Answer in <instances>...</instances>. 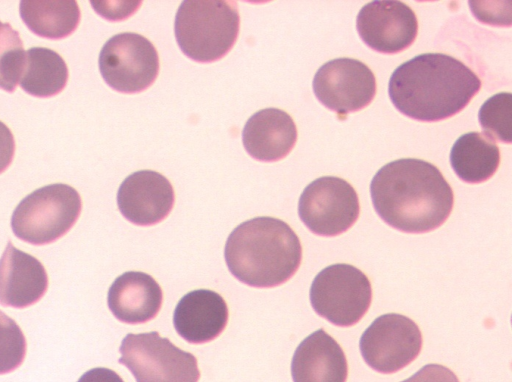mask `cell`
Segmentation results:
<instances>
[{
  "mask_svg": "<svg viewBox=\"0 0 512 382\" xmlns=\"http://www.w3.org/2000/svg\"><path fill=\"white\" fill-rule=\"evenodd\" d=\"M370 194L375 211L389 226L406 233H426L449 217L454 194L440 170L415 158L387 163L374 175Z\"/></svg>",
  "mask_w": 512,
  "mask_h": 382,
  "instance_id": "1",
  "label": "cell"
},
{
  "mask_svg": "<svg viewBox=\"0 0 512 382\" xmlns=\"http://www.w3.org/2000/svg\"><path fill=\"white\" fill-rule=\"evenodd\" d=\"M480 88V78L460 60L443 53H425L393 71L388 94L403 115L436 122L463 110Z\"/></svg>",
  "mask_w": 512,
  "mask_h": 382,
  "instance_id": "2",
  "label": "cell"
},
{
  "mask_svg": "<svg viewBox=\"0 0 512 382\" xmlns=\"http://www.w3.org/2000/svg\"><path fill=\"white\" fill-rule=\"evenodd\" d=\"M224 257L231 274L256 288H271L288 281L302 260L300 240L292 228L274 217H255L238 225L228 236Z\"/></svg>",
  "mask_w": 512,
  "mask_h": 382,
  "instance_id": "3",
  "label": "cell"
},
{
  "mask_svg": "<svg viewBox=\"0 0 512 382\" xmlns=\"http://www.w3.org/2000/svg\"><path fill=\"white\" fill-rule=\"evenodd\" d=\"M240 27L234 1H183L176 13L174 32L180 50L199 63L224 57L235 44Z\"/></svg>",
  "mask_w": 512,
  "mask_h": 382,
  "instance_id": "4",
  "label": "cell"
},
{
  "mask_svg": "<svg viewBox=\"0 0 512 382\" xmlns=\"http://www.w3.org/2000/svg\"><path fill=\"white\" fill-rule=\"evenodd\" d=\"M81 208V197L72 186L46 185L19 202L11 217V228L16 237L29 244H49L73 227Z\"/></svg>",
  "mask_w": 512,
  "mask_h": 382,
  "instance_id": "5",
  "label": "cell"
},
{
  "mask_svg": "<svg viewBox=\"0 0 512 382\" xmlns=\"http://www.w3.org/2000/svg\"><path fill=\"white\" fill-rule=\"evenodd\" d=\"M118 362L136 382H198L196 357L175 346L158 332L127 334L121 342Z\"/></svg>",
  "mask_w": 512,
  "mask_h": 382,
  "instance_id": "6",
  "label": "cell"
},
{
  "mask_svg": "<svg viewBox=\"0 0 512 382\" xmlns=\"http://www.w3.org/2000/svg\"><path fill=\"white\" fill-rule=\"evenodd\" d=\"M314 311L333 325L350 327L360 321L372 300L368 277L350 264L338 263L321 270L310 287Z\"/></svg>",
  "mask_w": 512,
  "mask_h": 382,
  "instance_id": "7",
  "label": "cell"
},
{
  "mask_svg": "<svg viewBox=\"0 0 512 382\" xmlns=\"http://www.w3.org/2000/svg\"><path fill=\"white\" fill-rule=\"evenodd\" d=\"M99 70L106 84L121 93H138L150 87L159 72L154 45L144 36L124 32L112 36L99 54Z\"/></svg>",
  "mask_w": 512,
  "mask_h": 382,
  "instance_id": "8",
  "label": "cell"
},
{
  "mask_svg": "<svg viewBox=\"0 0 512 382\" xmlns=\"http://www.w3.org/2000/svg\"><path fill=\"white\" fill-rule=\"evenodd\" d=\"M360 204L355 189L344 179L324 176L303 190L298 214L314 234L332 237L347 231L357 221Z\"/></svg>",
  "mask_w": 512,
  "mask_h": 382,
  "instance_id": "9",
  "label": "cell"
},
{
  "mask_svg": "<svg viewBox=\"0 0 512 382\" xmlns=\"http://www.w3.org/2000/svg\"><path fill=\"white\" fill-rule=\"evenodd\" d=\"M359 347L369 367L391 374L416 359L422 348V334L412 319L388 313L376 318L363 332Z\"/></svg>",
  "mask_w": 512,
  "mask_h": 382,
  "instance_id": "10",
  "label": "cell"
},
{
  "mask_svg": "<svg viewBox=\"0 0 512 382\" xmlns=\"http://www.w3.org/2000/svg\"><path fill=\"white\" fill-rule=\"evenodd\" d=\"M312 86L320 103L340 119L368 106L376 94L373 72L352 58H336L323 64L315 73Z\"/></svg>",
  "mask_w": 512,
  "mask_h": 382,
  "instance_id": "11",
  "label": "cell"
},
{
  "mask_svg": "<svg viewBox=\"0 0 512 382\" xmlns=\"http://www.w3.org/2000/svg\"><path fill=\"white\" fill-rule=\"evenodd\" d=\"M356 28L368 47L380 53L395 54L414 42L418 21L414 11L401 1H372L359 11Z\"/></svg>",
  "mask_w": 512,
  "mask_h": 382,
  "instance_id": "12",
  "label": "cell"
},
{
  "mask_svg": "<svg viewBox=\"0 0 512 382\" xmlns=\"http://www.w3.org/2000/svg\"><path fill=\"white\" fill-rule=\"evenodd\" d=\"M174 190L159 172L140 170L130 174L117 192L120 213L129 222L150 226L164 220L174 205Z\"/></svg>",
  "mask_w": 512,
  "mask_h": 382,
  "instance_id": "13",
  "label": "cell"
},
{
  "mask_svg": "<svg viewBox=\"0 0 512 382\" xmlns=\"http://www.w3.org/2000/svg\"><path fill=\"white\" fill-rule=\"evenodd\" d=\"M48 287L42 263L8 241L0 258V303L25 308L38 302Z\"/></svg>",
  "mask_w": 512,
  "mask_h": 382,
  "instance_id": "14",
  "label": "cell"
},
{
  "mask_svg": "<svg viewBox=\"0 0 512 382\" xmlns=\"http://www.w3.org/2000/svg\"><path fill=\"white\" fill-rule=\"evenodd\" d=\"M228 307L223 297L208 289L193 290L177 303L173 324L187 342L202 344L214 340L226 327Z\"/></svg>",
  "mask_w": 512,
  "mask_h": 382,
  "instance_id": "15",
  "label": "cell"
},
{
  "mask_svg": "<svg viewBox=\"0 0 512 382\" xmlns=\"http://www.w3.org/2000/svg\"><path fill=\"white\" fill-rule=\"evenodd\" d=\"M291 375L293 382H346V356L333 337L318 329L296 348Z\"/></svg>",
  "mask_w": 512,
  "mask_h": 382,
  "instance_id": "16",
  "label": "cell"
},
{
  "mask_svg": "<svg viewBox=\"0 0 512 382\" xmlns=\"http://www.w3.org/2000/svg\"><path fill=\"white\" fill-rule=\"evenodd\" d=\"M243 146L254 159L275 162L286 157L297 141V128L292 117L277 108L254 113L242 131Z\"/></svg>",
  "mask_w": 512,
  "mask_h": 382,
  "instance_id": "17",
  "label": "cell"
},
{
  "mask_svg": "<svg viewBox=\"0 0 512 382\" xmlns=\"http://www.w3.org/2000/svg\"><path fill=\"white\" fill-rule=\"evenodd\" d=\"M163 293L147 273L127 271L118 276L108 290L107 303L112 314L127 324L145 323L160 311Z\"/></svg>",
  "mask_w": 512,
  "mask_h": 382,
  "instance_id": "18",
  "label": "cell"
},
{
  "mask_svg": "<svg viewBox=\"0 0 512 382\" xmlns=\"http://www.w3.org/2000/svg\"><path fill=\"white\" fill-rule=\"evenodd\" d=\"M499 163V147L481 132L461 135L451 148V167L458 178L466 183L478 184L490 179Z\"/></svg>",
  "mask_w": 512,
  "mask_h": 382,
  "instance_id": "19",
  "label": "cell"
},
{
  "mask_svg": "<svg viewBox=\"0 0 512 382\" xmlns=\"http://www.w3.org/2000/svg\"><path fill=\"white\" fill-rule=\"evenodd\" d=\"M19 13L30 31L54 40L72 34L80 21L76 1H21Z\"/></svg>",
  "mask_w": 512,
  "mask_h": 382,
  "instance_id": "20",
  "label": "cell"
},
{
  "mask_svg": "<svg viewBox=\"0 0 512 382\" xmlns=\"http://www.w3.org/2000/svg\"><path fill=\"white\" fill-rule=\"evenodd\" d=\"M68 76V67L56 51L32 47L26 52L20 86L34 97L47 98L64 89Z\"/></svg>",
  "mask_w": 512,
  "mask_h": 382,
  "instance_id": "21",
  "label": "cell"
},
{
  "mask_svg": "<svg viewBox=\"0 0 512 382\" xmlns=\"http://www.w3.org/2000/svg\"><path fill=\"white\" fill-rule=\"evenodd\" d=\"M26 53L18 31L0 21V88L13 92L21 79Z\"/></svg>",
  "mask_w": 512,
  "mask_h": 382,
  "instance_id": "22",
  "label": "cell"
},
{
  "mask_svg": "<svg viewBox=\"0 0 512 382\" xmlns=\"http://www.w3.org/2000/svg\"><path fill=\"white\" fill-rule=\"evenodd\" d=\"M479 123L485 135L503 143L512 142V95L500 92L487 99L479 109Z\"/></svg>",
  "mask_w": 512,
  "mask_h": 382,
  "instance_id": "23",
  "label": "cell"
},
{
  "mask_svg": "<svg viewBox=\"0 0 512 382\" xmlns=\"http://www.w3.org/2000/svg\"><path fill=\"white\" fill-rule=\"evenodd\" d=\"M26 355V339L18 324L0 311V375L18 368Z\"/></svg>",
  "mask_w": 512,
  "mask_h": 382,
  "instance_id": "24",
  "label": "cell"
},
{
  "mask_svg": "<svg viewBox=\"0 0 512 382\" xmlns=\"http://www.w3.org/2000/svg\"><path fill=\"white\" fill-rule=\"evenodd\" d=\"M401 382H459V379L452 370L443 365L427 364Z\"/></svg>",
  "mask_w": 512,
  "mask_h": 382,
  "instance_id": "25",
  "label": "cell"
},
{
  "mask_svg": "<svg viewBox=\"0 0 512 382\" xmlns=\"http://www.w3.org/2000/svg\"><path fill=\"white\" fill-rule=\"evenodd\" d=\"M15 152V141L11 130L0 121V174L11 164Z\"/></svg>",
  "mask_w": 512,
  "mask_h": 382,
  "instance_id": "26",
  "label": "cell"
},
{
  "mask_svg": "<svg viewBox=\"0 0 512 382\" xmlns=\"http://www.w3.org/2000/svg\"><path fill=\"white\" fill-rule=\"evenodd\" d=\"M77 382H124L113 370L96 367L85 372Z\"/></svg>",
  "mask_w": 512,
  "mask_h": 382,
  "instance_id": "27",
  "label": "cell"
}]
</instances>
